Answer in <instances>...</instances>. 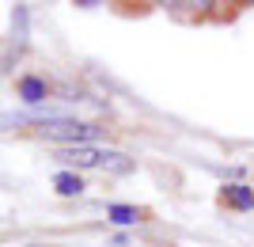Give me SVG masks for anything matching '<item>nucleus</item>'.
Returning a JSON list of instances; mask_svg holds the SVG:
<instances>
[{
  "mask_svg": "<svg viewBox=\"0 0 254 247\" xmlns=\"http://www.w3.org/2000/svg\"><path fill=\"white\" fill-rule=\"evenodd\" d=\"M61 160L68 164V171L76 167H99V171H114V175H129L137 164L126 152L114 149H91V145H76V149H61Z\"/></svg>",
  "mask_w": 254,
  "mask_h": 247,
  "instance_id": "f257e3e1",
  "label": "nucleus"
},
{
  "mask_svg": "<svg viewBox=\"0 0 254 247\" xmlns=\"http://www.w3.org/2000/svg\"><path fill=\"white\" fill-rule=\"evenodd\" d=\"M53 190L61 194V198H76V194L84 190V179H80L76 171H68V167H64V171L53 175Z\"/></svg>",
  "mask_w": 254,
  "mask_h": 247,
  "instance_id": "39448f33",
  "label": "nucleus"
},
{
  "mask_svg": "<svg viewBox=\"0 0 254 247\" xmlns=\"http://www.w3.org/2000/svg\"><path fill=\"white\" fill-rule=\"evenodd\" d=\"M103 129L91 126V122H76V118H46L38 122V137L46 141H61L64 149H76V145H91Z\"/></svg>",
  "mask_w": 254,
  "mask_h": 247,
  "instance_id": "f03ea898",
  "label": "nucleus"
},
{
  "mask_svg": "<svg viewBox=\"0 0 254 247\" xmlns=\"http://www.w3.org/2000/svg\"><path fill=\"white\" fill-rule=\"evenodd\" d=\"M106 217H110V221H114V225H137L140 221V213L137 209H133V205H106Z\"/></svg>",
  "mask_w": 254,
  "mask_h": 247,
  "instance_id": "423d86ee",
  "label": "nucleus"
},
{
  "mask_svg": "<svg viewBox=\"0 0 254 247\" xmlns=\"http://www.w3.org/2000/svg\"><path fill=\"white\" fill-rule=\"evenodd\" d=\"M224 205H232V209H254V190L243 183H228L224 186Z\"/></svg>",
  "mask_w": 254,
  "mask_h": 247,
  "instance_id": "20e7f679",
  "label": "nucleus"
},
{
  "mask_svg": "<svg viewBox=\"0 0 254 247\" xmlns=\"http://www.w3.org/2000/svg\"><path fill=\"white\" fill-rule=\"evenodd\" d=\"M15 91H19V99L27 103V107H42V103H46V95H50L46 80H42V76H31V73L15 80Z\"/></svg>",
  "mask_w": 254,
  "mask_h": 247,
  "instance_id": "7ed1b4c3",
  "label": "nucleus"
}]
</instances>
